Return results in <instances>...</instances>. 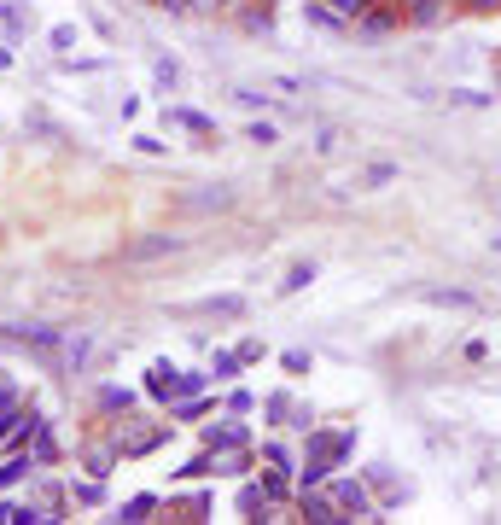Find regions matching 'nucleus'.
Masks as SVG:
<instances>
[{"instance_id": "nucleus-1", "label": "nucleus", "mask_w": 501, "mask_h": 525, "mask_svg": "<svg viewBox=\"0 0 501 525\" xmlns=\"http://www.w3.org/2000/svg\"><path fill=\"white\" fill-rule=\"evenodd\" d=\"M59 333H65V327H53V321H6V327H0V345L6 350H30V356H41V362L53 368V356H59Z\"/></svg>"}, {"instance_id": "nucleus-23", "label": "nucleus", "mask_w": 501, "mask_h": 525, "mask_svg": "<svg viewBox=\"0 0 501 525\" xmlns=\"http://www.w3.org/2000/svg\"><path fill=\"white\" fill-rule=\"evenodd\" d=\"M152 508H158V496H129V502L117 508V520H123V525H146V520H152Z\"/></svg>"}, {"instance_id": "nucleus-32", "label": "nucleus", "mask_w": 501, "mask_h": 525, "mask_svg": "<svg viewBox=\"0 0 501 525\" xmlns=\"http://www.w3.org/2000/svg\"><path fill=\"white\" fill-rule=\"evenodd\" d=\"M263 415H268V426H286V415H292V391H274L263 403Z\"/></svg>"}, {"instance_id": "nucleus-29", "label": "nucleus", "mask_w": 501, "mask_h": 525, "mask_svg": "<svg viewBox=\"0 0 501 525\" xmlns=\"http://www.w3.org/2000/svg\"><path fill=\"white\" fill-rule=\"evenodd\" d=\"M152 76H158V88H164V94H175V88H181V65H175V59H164V53L152 59Z\"/></svg>"}, {"instance_id": "nucleus-6", "label": "nucleus", "mask_w": 501, "mask_h": 525, "mask_svg": "<svg viewBox=\"0 0 501 525\" xmlns=\"http://www.w3.org/2000/svg\"><path fill=\"white\" fill-rule=\"evenodd\" d=\"M181 234H140V240L123 245V263H158V257H175L181 251Z\"/></svg>"}, {"instance_id": "nucleus-31", "label": "nucleus", "mask_w": 501, "mask_h": 525, "mask_svg": "<svg viewBox=\"0 0 501 525\" xmlns=\"http://www.w3.org/2000/svg\"><path fill=\"white\" fill-rule=\"evenodd\" d=\"M315 280V263H298V269H286V280H280V298H292V292H303Z\"/></svg>"}, {"instance_id": "nucleus-43", "label": "nucleus", "mask_w": 501, "mask_h": 525, "mask_svg": "<svg viewBox=\"0 0 501 525\" xmlns=\"http://www.w3.org/2000/svg\"><path fill=\"white\" fill-rule=\"evenodd\" d=\"M327 6H333V12H344V18H362L373 0H327Z\"/></svg>"}, {"instance_id": "nucleus-16", "label": "nucleus", "mask_w": 501, "mask_h": 525, "mask_svg": "<svg viewBox=\"0 0 501 525\" xmlns=\"http://www.w3.org/2000/svg\"><path fill=\"white\" fill-rule=\"evenodd\" d=\"M292 467H263V496H268V508H280V502H292Z\"/></svg>"}, {"instance_id": "nucleus-33", "label": "nucleus", "mask_w": 501, "mask_h": 525, "mask_svg": "<svg viewBox=\"0 0 501 525\" xmlns=\"http://www.w3.org/2000/svg\"><path fill=\"white\" fill-rule=\"evenodd\" d=\"M175 479H216V467H210V450H199L187 467H175Z\"/></svg>"}, {"instance_id": "nucleus-39", "label": "nucleus", "mask_w": 501, "mask_h": 525, "mask_svg": "<svg viewBox=\"0 0 501 525\" xmlns=\"http://www.w3.org/2000/svg\"><path fill=\"white\" fill-rule=\"evenodd\" d=\"M234 100L245 105V111H268V105H274V94H257V88H234Z\"/></svg>"}, {"instance_id": "nucleus-49", "label": "nucleus", "mask_w": 501, "mask_h": 525, "mask_svg": "<svg viewBox=\"0 0 501 525\" xmlns=\"http://www.w3.org/2000/svg\"><path fill=\"white\" fill-rule=\"evenodd\" d=\"M414 6H449V0H402V12H414Z\"/></svg>"}, {"instance_id": "nucleus-30", "label": "nucleus", "mask_w": 501, "mask_h": 525, "mask_svg": "<svg viewBox=\"0 0 501 525\" xmlns=\"http://www.w3.org/2000/svg\"><path fill=\"white\" fill-rule=\"evenodd\" d=\"M76 41H82V35H76V24H53V30H47V47H53L59 59H65V53L76 47Z\"/></svg>"}, {"instance_id": "nucleus-4", "label": "nucleus", "mask_w": 501, "mask_h": 525, "mask_svg": "<svg viewBox=\"0 0 501 525\" xmlns=\"http://www.w3.org/2000/svg\"><path fill=\"white\" fill-rule=\"evenodd\" d=\"M111 438H117L123 461H140V455H152V450H158V444L169 438V426H164V420H152V426H134V420H123Z\"/></svg>"}, {"instance_id": "nucleus-28", "label": "nucleus", "mask_w": 501, "mask_h": 525, "mask_svg": "<svg viewBox=\"0 0 501 525\" xmlns=\"http://www.w3.org/2000/svg\"><path fill=\"white\" fill-rule=\"evenodd\" d=\"M402 18H408L414 30H437V24L449 18V6H414V12H402Z\"/></svg>"}, {"instance_id": "nucleus-44", "label": "nucleus", "mask_w": 501, "mask_h": 525, "mask_svg": "<svg viewBox=\"0 0 501 525\" xmlns=\"http://www.w3.org/2000/svg\"><path fill=\"white\" fill-rule=\"evenodd\" d=\"M449 100H455V105H490V94H478V88H455Z\"/></svg>"}, {"instance_id": "nucleus-47", "label": "nucleus", "mask_w": 501, "mask_h": 525, "mask_svg": "<svg viewBox=\"0 0 501 525\" xmlns=\"http://www.w3.org/2000/svg\"><path fill=\"white\" fill-rule=\"evenodd\" d=\"M461 6H467V12H496L501 0H461Z\"/></svg>"}, {"instance_id": "nucleus-17", "label": "nucleus", "mask_w": 501, "mask_h": 525, "mask_svg": "<svg viewBox=\"0 0 501 525\" xmlns=\"http://www.w3.org/2000/svg\"><path fill=\"white\" fill-rule=\"evenodd\" d=\"M239 374H245L239 350H216V356H210V385H234Z\"/></svg>"}, {"instance_id": "nucleus-18", "label": "nucleus", "mask_w": 501, "mask_h": 525, "mask_svg": "<svg viewBox=\"0 0 501 525\" xmlns=\"http://www.w3.org/2000/svg\"><path fill=\"white\" fill-rule=\"evenodd\" d=\"M199 310H204V315H216V321H245V310H251V304H245L239 292H228V298H204Z\"/></svg>"}, {"instance_id": "nucleus-46", "label": "nucleus", "mask_w": 501, "mask_h": 525, "mask_svg": "<svg viewBox=\"0 0 501 525\" xmlns=\"http://www.w3.org/2000/svg\"><path fill=\"white\" fill-rule=\"evenodd\" d=\"M257 356H263V339H245V345H239V362H245V368H251Z\"/></svg>"}, {"instance_id": "nucleus-19", "label": "nucleus", "mask_w": 501, "mask_h": 525, "mask_svg": "<svg viewBox=\"0 0 501 525\" xmlns=\"http://www.w3.org/2000/svg\"><path fill=\"white\" fill-rule=\"evenodd\" d=\"M239 514H245V520H274V514H268V496H263V479H251V485L239 490Z\"/></svg>"}, {"instance_id": "nucleus-11", "label": "nucleus", "mask_w": 501, "mask_h": 525, "mask_svg": "<svg viewBox=\"0 0 501 525\" xmlns=\"http://www.w3.org/2000/svg\"><path fill=\"white\" fill-rule=\"evenodd\" d=\"M420 298H426L432 310H484V298H478V292H461V286H426Z\"/></svg>"}, {"instance_id": "nucleus-10", "label": "nucleus", "mask_w": 501, "mask_h": 525, "mask_svg": "<svg viewBox=\"0 0 501 525\" xmlns=\"http://www.w3.org/2000/svg\"><path fill=\"white\" fill-rule=\"evenodd\" d=\"M251 444H234V450H210V467H216V479H245L251 473Z\"/></svg>"}, {"instance_id": "nucleus-20", "label": "nucleus", "mask_w": 501, "mask_h": 525, "mask_svg": "<svg viewBox=\"0 0 501 525\" xmlns=\"http://www.w3.org/2000/svg\"><path fill=\"white\" fill-rule=\"evenodd\" d=\"M94 403H100V415H129L134 391H129V385H100V397H94Z\"/></svg>"}, {"instance_id": "nucleus-13", "label": "nucleus", "mask_w": 501, "mask_h": 525, "mask_svg": "<svg viewBox=\"0 0 501 525\" xmlns=\"http://www.w3.org/2000/svg\"><path fill=\"white\" fill-rule=\"evenodd\" d=\"M234 444H251V432L234 420H216V426H204V450H234Z\"/></svg>"}, {"instance_id": "nucleus-37", "label": "nucleus", "mask_w": 501, "mask_h": 525, "mask_svg": "<svg viewBox=\"0 0 501 525\" xmlns=\"http://www.w3.org/2000/svg\"><path fill=\"white\" fill-rule=\"evenodd\" d=\"M263 461H268V467H298V461H292V450H286L280 438H268V444H263Z\"/></svg>"}, {"instance_id": "nucleus-40", "label": "nucleus", "mask_w": 501, "mask_h": 525, "mask_svg": "<svg viewBox=\"0 0 501 525\" xmlns=\"http://www.w3.org/2000/svg\"><path fill=\"white\" fill-rule=\"evenodd\" d=\"M280 362H286V374H309V368H315V356H309V350H286Z\"/></svg>"}, {"instance_id": "nucleus-12", "label": "nucleus", "mask_w": 501, "mask_h": 525, "mask_svg": "<svg viewBox=\"0 0 501 525\" xmlns=\"http://www.w3.org/2000/svg\"><path fill=\"white\" fill-rule=\"evenodd\" d=\"M41 467H35V455L30 450H12L6 461H0V490H18L24 479H35Z\"/></svg>"}, {"instance_id": "nucleus-42", "label": "nucleus", "mask_w": 501, "mask_h": 525, "mask_svg": "<svg viewBox=\"0 0 501 525\" xmlns=\"http://www.w3.org/2000/svg\"><path fill=\"white\" fill-rule=\"evenodd\" d=\"M245 140H257V146H274V140H280V129H274V123H251V129H245Z\"/></svg>"}, {"instance_id": "nucleus-26", "label": "nucleus", "mask_w": 501, "mask_h": 525, "mask_svg": "<svg viewBox=\"0 0 501 525\" xmlns=\"http://www.w3.org/2000/svg\"><path fill=\"white\" fill-rule=\"evenodd\" d=\"M181 205H187V210H228V205H234V193H228V187H216V193H187Z\"/></svg>"}, {"instance_id": "nucleus-22", "label": "nucleus", "mask_w": 501, "mask_h": 525, "mask_svg": "<svg viewBox=\"0 0 501 525\" xmlns=\"http://www.w3.org/2000/svg\"><path fill=\"white\" fill-rule=\"evenodd\" d=\"M70 502L100 508V502H105V479H94V473H88V479H70Z\"/></svg>"}, {"instance_id": "nucleus-48", "label": "nucleus", "mask_w": 501, "mask_h": 525, "mask_svg": "<svg viewBox=\"0 0 501 525\" xmlns=\"http://www.w3.org/2000/svg\"><path fill=\"white\" fill-rule=\"evenodd\" d=\"M158 12H187V0H152Z\"/></svg>"}, {"instance_id": "nucleus-21", "label": "nucleus", "mask_w": 501, "mask_h": 525, "mask_svg": "<svg viewBox=\"0 0 501 525\" xmlns=\"http://www.w3.org/2000/svg\"><path fill=\"white\" fill-rule=\"evenodd\" d=\"M164 117L175 123V129H193V135H216V123H210L204 111H187V105H169Z\"/></svg>"}, {"instance_id": "nucleus-34", "label": "nucleus", "mask_w": 501, "mask_h": 525, "mask_svg": "<svg viewBox=\"0 0 501 525\" xmlns=\"http://www.w3.org/2000/svg\"><path fill=\"white\" fill-rule=\"evenodd\" d=\"M239 24H245L251 35H274V12H268V6H251V12H245Z\"/></svg>"}, {"instance_id": "nucleus-24", "label": "nucleus", "mask_w": 501, "mask_h": 525, "mask_svg": "<svg viewBox=\"0 0 501 525\" xmlns=\"http://www.w3.org/2000/svg\"><path fill=\"white\" fill-rule=\"evenodd\" d=\"M199 391H210V368H181L175 374V397H199Z\"/></svg>"}, {"instance_id": "nucleus-14", "label": "nucleus", "mask_w": 501, "mask_h": 525, "mask_svg": "<svg viewBox=\"0 0 501 525\" xmlns=\"http://www.w3.org/2000/svg\"><path fill=\"white\" fill-rule=\"evenodd\" d=\"M303 24H309V30H333V35L350 30V18H344V12H333L327 0H303Z\"/></svg>"}, {"instance_id": "nucleus-7", "label": "nucleus", "mask_w": 501, "mask_h": 525, "mask_svg": "<svg viewBox=\"0 0 501 525\" xmlns=\"http://www.w3.org/2000/svg\"><path fill=\"white\" fill-rule=\"evenodd\" d=\"M298 520L303 525H344V514H338V502L327 496V490H298Z\"/></svg>"}, {"instance_id": "nucleus-27", "label": "nucleus", "mask_w": 501, "mask_h": 525, "mask_svg": "<svg viewBox=\"0 0 501 525\" xmlns=\"http://www.w3.org/2000/svg\"><path fill=\"white\" fill-rule=\"evenodd\" d=\"M391 181H397V164H368L356 187H362V193H379V187H391Z\"/></svg>"}, {"instance_id": "nucleus-35", "label": "nucleus", "mask_w": 501, "mask_h": 525, "mask_svg": "<svg viewBox=\"0 0 501 525\" xmlns=\"http://www.w3.org/2000/svg\"><path fill=\"white\" fill-rule=\"evenodd\" d=\"M222 409H228V415H251V409H257V397H251L245 385H234V391L222 397Z\"/></svg>"}, {"instance_id": "nucleus-3", "label": "nucleus", "mask_w": 501, "mask_h": 525, "mask_svg": "<svg viewBox=\"0 0 501 525\" xmlns=\"http://www.w3.org/2000/svg\"><path fill=\"white\" fill-rule=\"evenodd\" d=\"M53 368H59V374H88V368H94V327H65Z\"/></svg>"}, {"instance_id": "nucleus-38", "label": "nucleus", "mask_w": 501, "mask_h": 525, "mask_svg": "<svg viewBox=\"0 0 501 525\" xmlns=\"http://www.w3.org/2000/svg\"><path fill=\"white\" fill-rule=\"evenodd\" d=\"M18 403H24V391H18V380L0 368V409H18Z\"/></svg>"}, {"instance_id": "nucleus-50", "label": "nucleus", "mask_w": 501, "mask_h": 525, "mask_svg": "<svg viewBox=\"0 0 501 525\" xmlns=\"http://www.w3.org/2000/svg\"><path fill=\"white\" fill-rule=\"evenodd\" d=\"M490 245H496V251H501V234H490Z\"/></svg>"}, {"instance_id": "nucleus-51", "label": "nucleus", "mask_w": 501, "mask_h": 525, "mask_svg": "<svg viewBox=\"0 0 501 525\" xmlns=\"http://www.w3.org/2000/svg\"><path fill=\"white\" fill-rule=\"evenodd\" d=\"M222 6H239V0H222Z\"/></svg>"}, {"instance_id": "nucleus-45", "label": "nucleus", "mask_w": 501, "mask_h": 525, "mask_svg": "<svg viewBox=\"0 0 501 525\" xmlns=\"http://www.w3.org/2000/svg\"><path fill=\"white\" fill-rule=\"evenodd\" d=\"M315 152H321V158H327V152H338V129H321V135H315Z\"/></svg>"}, {"instance_id": "nucleus-2", "label": "nucleus", "mask_w": 501, "mask_h": 525, "mask_svg": "<svg viewBox=\"0 0 501 525\" xmlns=\"http://www.w3.org/2000/svg\"><path fill=\"white\" fill-rule=\"evenodd\" d=\"M327 496L338 502V514H344V520H385L362 479H333V473H327Z\"/></svg>"}, {"instance_id": "nucleus-41", "label": "nucleus", "mask_w": 501, "mask_h": 525, "mask_svg": "<svg viewBox=\"0 0 501 525\" xmlns=\"http://www.w3.org/2000/svg\"><path fill=\"white\" fill-rule=\"evenodd\" d=\"M181 520H210V496H187L181 502Z\"/></svg>"}, {"instance_id": "nucleus-36", "label": "nucleus", "mask_w": 501, "mask_h": 525, "mask_svg": "<svg viewBox=\"0 0 501 525\" xmlns=\"http://www.w3.org/2000/svg\"><path fill=\"white\" fill-rule=\"evenodd\" d=\"M129 146L140 152V158H164L169 152V140H158V135H129Z\"/></svg>"}, {"instance_id": "nucleus-9", "label": "nucleus", "mask_w": 501, "mask_h": 525, "mask_svg": "<svg viewBox=\"0 0 501 525\" xmlns=\"http://www.w3.org/2000/svg\"><path fill=\"white\" fill-rule=\"evenodd\" d=\"M175 374H181V368H175V362H169V356H158V362H152V368H146V397H152V403H175Z\"/></svg>"}, {"instance_id": "nucleus-15", "label": "nucleus", "mask_w": 501, "mask_h": 525, "mask_svg": "<svg viewBox=\"0 0 501 525\" xmlns=\"http://www.w3.org/2000/svg\"><path fill=\"white\" fill-rule=\"evenodd\" d=\"M30 455H35V467H53V461H59V438H53V420H35V432H30Z\"/></svg>"}, {"instance_id": "nucleus-25", "label": "nucleus", "mask_w": 501, "mask_h": 525, "mask_svg": "<svg viewBox=\"0 0 501 525\" xmlns=\"http://www.w3.org/2000/svg\"><path fill=\"white\" fill-rule=\"evenodd\" d=\"M24 129H35V135H47V140H59V146L70 140V129H65V123H53L47 111H30V117H24Z\"/></svg>"}, {"instance_id": "nucleus-5", "label": "nucleus", "mask_w": 501, "mask_h": 525, "mask_svg": "<svg viewBox=\"0 0 501 525\" xmlns=\"http://www.w3.org/2000/svg\"><path fill=\"white\" fill-rule=\"evenodd\" d=\"M408 18H402V0H373L362 18H350V30L356 35H391V30H402Z\"/></svg>"}, {"instance_id": "nucleus-8", "label": "nucleus", "mask_w": 501, "mask_h": 525, "mask_svg": "<svg viewBox=\"0 0 501 525\" xmlns=\"http://www.w3.org/2000/svg\"><path fill=\"white\" fill-rule=\"evenodd\" d=\"M94 479H111L117 467H123V450H117V438H94V444H82V455H76Z\"/></svg>"}]
</instances>
